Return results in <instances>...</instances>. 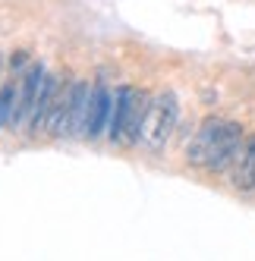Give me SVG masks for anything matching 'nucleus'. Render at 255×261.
Listing matches in <instances>:
<instances>
[{
    "label": "nucleus",
    "mask_w": 255,
    "mask_h": 261,
    "mask_svg": "<svg viewBox=\"0 0 255 261\" xmlns=\"http://www.w3.org/2000/svg\"><path fill=\"white\" fill-rule=\"evenodd\" d=\"M136 95L130 85H120L114 95V110H111V126H107V139L111 142H126V129H130V117L136 107Z\"/></svg>",
    "instance_id": "nucleus-7"
},
{
    "label": "nucleus",
    "mask_w": 255,
    "mask_h": 261,
    "mask_svg": "<svg viewBox=\"0 0 255 261\" xmlns=\"http://www.w3.org/2000/svg\"><path fill=\"white\" fill-rule=\"evenodd\" d=\"M111 110H114V95L104 82L92 88V101H88V117H85V139H101L107 136L111 126Z\"/></svg>",
    "instance_id": "nucleus-5"
},
{
    "label": "nucleus",
    "mask_w": 255,
    "mask_h": 261,
    "mask_svg": "<svg viewBox=\"0 0 255 261\" xmlns=\"http://www.w3.org/2000/svg\"><path fill=\"white\" fill-rule=\"evenodd\" d=\"M47 76V69L44 63H32L26 72H22V88H19V101H16V110H13V129H26L29 120H32V107H35V98H38V91H41V82Z\"/></svg>",
    "instance_id": "nucleus-4"
},
{
    "label": "nucleus",
    "mask_w": 255,
    "mask_h": 261,
    "mask_svg": "<svg viewBox=\"0 0 255 261\" xmlns=\"http://www.w3.org/2000/svg\"><path fill=\"white\" fill-rule=\"evenodd\" d=\"M243 142H246L243 126L233 123V120H227L224 123V133H221V142H217L211 161L205 164V173H227L230 167H233V161H236V154H240Z\"/></svg>",
    "instance_id": "nucleus-3"
},
{
    "label": "nucleus",
    "mask_w": 255,
    "mask_h": 261,
    "mask_svg": "<svg viewBox=\"0 0 255 261\" xmlns=\"http://www.w3.org/2000/svg\"><path fill=\"white\" fill-rule=\"evenodd\" d=\"M0 69H4V60H0Z\"/></svg>",
    "instance_id": "nucleus-13"
},
{
    "label": "nucleus",
    "mask_w": 255,
    "mask_h": 261,
    "mask_svg": "<svg viewBox=\"0 0 255 261\" xmlns=\"http://www.w3.org/2000/svg\"><path fill=\"white\" fill-rule=\"evenodd\" d=\"M227 179H230V189L240 192V195H252L255 192V133L246 136L233 167L227 170Z\"/></svg>",
    "instance_id": "nucleus-6"
},
{
    "label": "nucleus",
    "mask_w": 255,
    "mask_h": 261,
    "mask_svg": "<svg viewBox=\"0 0 255 261\" xmlns=\"http://www.w3.org/2000/svg\"><path fill=\"white\" fill-rule=\"evenodd\" d=\"M148 101H151L148 91H139V95H136V107H133V117H130V129H126V145H139L142 123H145V114H148Z\"/></svg>",
    "instance_id": "nucleus-10"
},
{
    "label": "nucleus",
    "mask_w": 255,
    "mask_h": 261,
    "mask_svg": "<svg viewBox=\"0 0 255 261\" xmlns=\"http://www.w3.org/2000/svg\"><path fill=\"white\" fill-rule=\"evenodd\" d=\"M88 101H92V88L88 82L76 79L66 85V110H69V133L85 139V117H88Z\"/></svg>",
    "instance_id": "nucleus-8"
},
{
    "label": "nucleus",
    "mask_w": 255,
    "mask_h": 261,
    "mask_svg": "<svg viewBox=\"0 0 255 261\" xmlns=\"http://www.w3.org/2000/svg\"><path fill=\"white\" fill-rule=\"evenodd\" d=\"M180 123V98L173 91H158V95L148 101V114H145V123H142V136H139V145L145 151L158 154L167 139L173 136V129Z\"/></svg>",
    "instance_id": "nucleus-1"
},
{
    "label": "nucleus",
    "mask_w": 255,
    "mask_h": 261,
    "mask_svg": "<svg viewBox=\"0 0 255 261\" xmlns=\"http://www.w3.org/2000/svg\"><path fill=\"white\" fill-rule=\"evenodd\" d=\"M32 66L29 50H16V57H10V72H26Z\"/></svg>",
    "instance_id": "nucleus-12"
},
{
    "label": "nucleus",
    "mask_w": 255,
    "mask_h": 261,
    "mask_svg": "<svg viewBox=\"0 0 255 261\" xmlns=\"http://www.w3.org/2000/svg\"><path fill=\"white\" fill-rule=\"evenodd\" d=\"M57 88H60V82H57V76H44V82H41V91H38V98H35V107H32V120H29V136H38V133H44L47 129V117H50V107H54V98H57Z\"/></svg>",
    "instance_id": "nucleus-9"
},
{
    "label": "nucleus",
    "mask_w": 255,
    "mask_h": 261,
    "mask_svg": "<svg viewBox=\"0 0 255 261\" xmlns=\"http://www.w3.org/2000/svg\"><path fill=\"white\" fill-rule=\"evenodd\" d=\"M16 101H19V88H16L13 82H4V85H0V133L13 123Z\"/></svg>",
    "instance_id": "nucleus-11"
},
{
    "label": "nucleus",
    "mask_w": 255,
    "mask_h": 261,
    "mask_svg": "<svg viewBox=\"0 0 255 261\" xmlns=\"http://www.w3.org/2000/svg\"><path fill=\"white\" fill-rule=\"evenodd\" d=\"M224 123H227V120H221V117H208L202 126L195 129V136H192V142H189V148H186V164H189V167L205 170V164L211 161L217 142H221Z\"/></svg>",
    "instance_id": "nucleus-2"
}]
</instances>
